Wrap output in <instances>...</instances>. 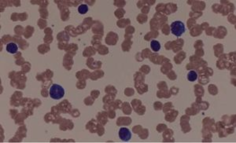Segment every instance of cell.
<instances>
[{
  "mask_svg": "<svg viewBox=\"0 0 236 143\" xmlns=\"http://www.w3.org/2000/svg\"><path fill=\"white\" fill-rule=\"evenodd\" d=\"M87 11H88V6L86 4H81L80 6H79L78 12L80 14H85Z\"/></svg>",
  "mask_w": 236,
  "mask_h": 143,
  "instance_id": "cell-7",
  "label": "cell"
},
{
  "mask_svg": "<svg viewBox=\"0 0 236 143\" xmlns=\"http://www.w3.org/2000/svg\"><path fill=\"white\" fill-rule=\"evenodd\" d=\"M150 47H151V49H152L154 52L159 51L161 49L160 42H158V41H157V40H152V41L150 42Z\"/></svg>",
  "mask_w": 236,
  "mask_h": 143,
  "instance_id": "cell-5",
  "label": "cell"
},
{
  "mask_svg": "<svg viewBox=\"0 0 236 143\" xmlns=\"http://www.w3.org/2000/svg\"><path fill=\"white\" fill-rule=\"evenodd\" d=\"M17 50H18V47H17V45L14 42H10L6 45V51L10 54H15L17 53Z\"/></svg>",
  "mask_w": 236,
  "mask_h": 143,
  "instance_id": "cell-4",
  "label": "cell"
},
{
  "mask_svg": "<svg viewBox=\"0 0 236 143\" xmlns=\"http://www.w3.org/2000/svg\"><path fill=\"white\" fill-rule=\"evenodd\" d=\"M65 95V90L58 84H53L50 88V96L52 99L59 100Z\"/></svg>",
  "mask_w": 236,
  "mask_h": 143,
  "instance_id": "cell-1",
  "label": "cell"
},
{
  "mask_svg": "<svg viewBox=\"0 0 236 143\" xmlns=\"http://www.w3.org/2000/svg\"><path fill=\"white\" fill-rule=\"evenodd\" d=\"M119 137L124 142H128L132 138V133L129 129L121 127L119 131Z\"/></svg>",
  "mask_w": 236,
  "mask_h": 143,
  "instance_id": "cell-3",
  "label": "cell"
},
{
  "mask_svg": "<svg viewBox=\"0 0 236 143\" xmlns=\"http://www.w3.org/2000/svg\"><path fill=\"white\" fill-rule=\"evenodd\" d=\"M170 28H171V32L172 34L177 37L181 36L185 32L184 24L180 21H176L174 22H172Z\"/></svg>",
  "mask_w": 236,
  "mask_h": 143,
  "instance_id": "cell-2",
  "label": "cell"
},
{
  "mask_svg": "<svg viewBox=\"0 0 236 143\" xmlns=\"http://www.w3.org/2000/svg\"><path fill=\"white\" fill-rule=\"evenodd\" d=\"M198 78V75H197L196 72L194 71H190L187 74V79L191 82L195 81Z\"/></svg>",
  "mask_w": 236,
  "mask_h": 143,
  "instance_id": "cell-6",
  "label": "cell"
}]
</instances>
